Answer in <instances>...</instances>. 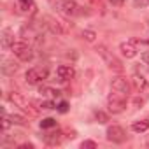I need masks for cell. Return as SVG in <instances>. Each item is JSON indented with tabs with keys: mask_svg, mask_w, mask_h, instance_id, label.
I'll list each match as a JSON object with an SVG mask.
<instances>
[{
	"mask_svg": "<svg viewBox=\"0 0 149 149\" xmlns=\"http://www.w3.org/2000/svg\"><path fill=\"white\" fill-rule=\"evenodd\" d=\"M107 109H109L111 114H121L126 109V95H121V93H116V91L112 95H109Z\"/></svg>",
	"mask_w": 149,
	"mask_h": 149,
	"instance_id": "obj_1",
	"label": "cell"
},
{
	"mask_svg": "<svg viewBox=\"0 0 149 149\" xmlns=\"http://www.w3.org/2000/svg\"><path fill=\"white\" fill-rule=\"evenodd\" d=\"M11 51H13L14 56H16L18 60H21V61H32V60H33V49H32L26 42H23V40L14 42L13 47H11Z\"/></svg>",
	"mask_w": 149,
	"mask_h": 149,
	"instance_id": "obj_2",
	"label": "cell"
},
{
	"mask_svg": "<svg viewBox=\"0 0 149 149\" xmlns=\"http://www.w3.org/2000/svg\"><path fill=\"white\" fill-rule=\"evenodd\" d=\"M44 79H47V68H42V67H32L25 74V81L28 84H39Z\"/></svg>",
	"mask_w": 149,
	"mask_h": 149,
	"instance_id": "obj_3",
	"label": "cell"
},
{
	"mask_svg": "<svg viewBox=\"0 0 149 149\" xmlns=\"http://www.w3.org/2000/svg\"><path fill=\"white\" fill-rule=\"evenodd\" d=\"M97 53L104 58V61L107 63V67H109V68H114V70H118V72H121V70H123L121 61H119L114 54H111V53L107 51V47H105V46H102V44H100V46H97Z\"/></svg>",
	"mask_w": 149,
	"mask_h": 149,
	"instance_id": "obj_4",
	"label": "cell"
},
{
	"mask_svg": "<svg viewBox=\"0 0 149 149\" xmlns=\"http://www.w3.org/2000/svg\"><path fill=\"white\" fill-rule=\"evenodd\" d=\"M46 25L49 26V30L53 32V33H56V35H65L68 30H70V25L68 23H65V21H61V19H58V18H54V16H47L46 18Z\"/></svg>",
	"mask_w": 149,
	"mask_h": 149,
	"instance_id": "obj_5",
	"label": "cell"
},
{
	"mask_svg": "<svg viewBox=\"0 0 149 149\" xmlns=\"http://www.w3.org/2000/svg\"><path fill=\"white\" fill-rule=\"evenodd\" d=\"M60 11H61L65 16H68V18H74V16L83 14L81 6L76 4L74 0H61V2H60Z\"/></svg>",
	"mask_w": 149,
	"mask_h": 149,
	"instance_id": "obj_6",
	"label": "cell"
},
{
	"mask_svg": "<svg viewBox=\"0 0 149 149\" xmlns=\"http://www.w3.org/2000/svg\"><path fill=\"white\" fill-rule=\"evenodd\" d=\"M105 135H107V140H111V142H114V144H121V142L126 140V133H125V130H123L119 125L109 126L107 132H105Z\"/></svg>",
	"mask_w": 149,
	"mask_h": 149,
	"instance_id": "obj_7",
	"label": "cell"
},
{
	"mask_svg": "<svg viewBox=\"0 0 149 149\" xmlns=\"http://www.w3.org/2000/svg\"><path fill=\"white\" fill-rule=\"evenodd\" d=\"M111 88H112V91L121 93V95H126V97L130 93V84H128V81L125 77H114L112 83H111Z\"/></svg>",
	"mask_w": 149,
	"mask_h": 149,
	"instance_id": "obj_8",
	"label": "cell"
},
{
	"mask_svg": "<svg viewBox=\"0 0 149 149\" xmlns=\"http://www.w3.org/2000/svg\"><path fill=\"white\" fill-rule=\"evenodd\" d=\"M56 76H58L60 81H68V79H72L76 76V70H74L72 65H60L56 68Z\"/></svg>",
	"mask_w": 149,
	"mask_h": 149,
	"instance_id": "obj_9",
	"label": "cell"
},
{
	"mask_svg": "<svg viewBox=\"0 0 149 149\" xmlns=\"http://www.w3.org/2000/svg\"><path fill=\"white\" fill-rule=\"evenodd\" d=\"M119 51L125 58H135L137 56V47H135V42L133 40H126V42H121L119 44Z\"/></svg>",
	"mask_w": 149,
	"mask_h": 149,
	"instance_id": "obj_10",
	"label": "cell"
},
{
	"mask_svg": "<svg viewBox=\"0 0 149 149\" xmlns=\"http://www.w3.org/2000/svg\"><path fill=\"white\" fill-rule=\"evenodd\" d=\"M0 40H2V47H4V49L13 47V44L16 42V40H14V32H13L11 28H4L2 33H0Z\"/></svg>",
	"mask_w": 149,
	"mask_h": 149,
	"instance_id": "obj_11",
	"label": "cell"
},
{
	"mask_svg": "<svg viewBox=\"0 0 149 149\" xmlns=\"http://www.w3.org/2000/svg\"><path fill=\"white\" fill-rule=\"evenodd\" d=\"M9 100H11L13 104H16L18 107H21L23 111H30V102H26V100H25V97H21L19 93L11 91V93H9Z\"/></svg>",
	"mask_w": 149,
	"mask_h": 149,
	"instance_id": "obj_12",
	"label": "cell"
},
{
	"mask_svg": "<svg viewBox=\"0 0 149 149\" xmlns=\"http://www.w3.org/2000/svg\"><path fill=\"white\" fill-rule=\"evenodd\" d=\"M61 132L60 130H56V132H51V133H47V135H44V142L47 144V146H56V144H60V140H61Z\"/></svg>",
	"mask_w": 149,
	"mask_h": 149,
	"instance_id": "obj_13",
	"label": "cell"
},
{
	"mask_svg": "<svg viewBox=\"0 0 149 149\" xmlns=\"http://www.w3.org/2000/svg\"><path fill=\"white\" fill-rule=\"evenodd\" d=\"M16 70H18V65L13 60H4L2 61V74H6V76H14Z\"/></svg>",
	"mask_w": 149,
	"mask_h": 149,
	"instance_id": "obj_14",
	"label": "cell"
},
{
	"mask_svg": "<svg viewBox=\"0 0 149 149\" xmlns=\"http://www.w3.org/2000/svg\"><path fill=\"white\" fill-rule=\"evenodd\" d=\"M132 81H133V84H135L137 91H149V84H147V81H146L142 76L135 74V76L132 77Z\"/></svg>",
	"mask_w": 149,
	"mask_h": 149,
	"instance_id": "obj_15",
	"label": "cell"
},
{
	"mask_svg": "<svg viewBox=\"0 0 149 149\" xmlns=\"http://www.w3.org/2000/svg\"><path fill=\"white\" fill-rule=\"evenodd\" d=\"M132 130L135 133H144L149 130V119H140V121H133L132 123Z\"/></svg>",
	"mask_w": 149,
	"mask_h": 149,
	"instance_id": "obj_16",
	"label": "cell"
},
{
	"mask_svg": "<svg viewBox=\"0 0 149 149\" xmlns=\"http://www.w3.org/2000/svg\"><path fill=\"white\" fill-rule=\"evenodd\" d=\"M40 93H42L44 97H53V98H56V97L61 95V91L53 90V88H47V86H42V88H40Z\"/></svg>",
	"mask_w": 149,
	"mask_h": 149,
	"instance_id": "obj_17",
	"label": "cell"
},
{
	"mask_svg": "<svg viewBox=\"0 0 149 149\" xmlns=\"http://www.w3.org/2000/svg\"><path fill=\"white\" fill-rule=\"evenodd\" d=\"M56 126V119L54 118H44L40 121V128L42 130H49V128H54Z\"/></svg>",
	"mask_w": 149,
	"mask_h": 149,
	"instance_id": "obj_18",
	"label": "cell"
},
{
	"mask_svg": "<svg viewBox=\"0 0 149 149\" xmlns=\"http://www.w3.org/2000/svg\"><path fill=\"white\" fill-rule=\"evenodd\" d=\"M9 119H11L13 125H25L26 123V119L23 116H19V114H9Z\"/></svg>",
	"mask_w": 149,
	"mask_h": 149,
	"instance_id": "obj_19",
	"label": "cell"
},
{
	"mask_svg": "<svg viewBox=\"0 0 149 149\" xmlns=\"http://www.w3.org/2000/svg\"><path fill=\"white\" fill-rule=\"evenodd\" d=\"M83 39H84V40H88V42H95L97 33H95L93 30H84V32H83Z\"/></svg>",
	"mask_w": 149,
	"mask_h": 149,
	"instance_id": "obj_20",
	"label": "cell"
},
{
	"mask_svg": "<svg viewBox=\"0 0 149 149\" xmlns=\"http://www.w3.org/2000/svg\"><path fill=\"white\" fill-rule=\"evenodd\" d=\"M40 109H46V111H51V109H56V104L53 102V100H42L40 104Z\"/></svg>",
	"mask_w": 149,
	"mask_h": 149,
	"instance_id": "obj_21",
	"label": "cell"
},
{
	"mask_svg": "<svg viewBox=\"0 0 149 149\" xmlns=\"http://www.w3.org/2000/svg\"><path fill=\"white\" fill-rule=\"evenodd\" d=\"M95 119H97L98 123H107V121H109V116H107L105 112H102V111H97V112H95Z\"/></svg>",
	"mask_w": 149,
	"mask_h": 149,
	"instance_id": "obj_22",
	"label": "cell"
},
{
	"mask_svg": "<svg viewBox=\"0 0 149 149\" xmlns=\"http://www.w3.org/2000/svg\"><path fill=\"white\" fill-rule=\"evenodd\" d=\"M19 7L21 11H28L33 7V0H19Z\"/></svg>",
	"mask_w": 149,
	"mask_h": 149,
	"instance_id": "obj_23",
	"label": "cell"
},
{
	"mask_svg": "<svg viewBox=\"0 0 149 149\" xmlns=\"http://www.w3.org/2000/svg\"><path fill=\"white\" fill-rule=\"evenodd\" d=\"M95 147H97L95 140H84V142H81V149H95Z\"/></svg>",
	"mask_w": 149,
	"mask_h": 149,
	"instance_id": "obj_24",
	"label": "cell"
},
{
	"mask_svg": "<svg viewBox=\"0 0 149 149\" xmlns=\"http://www.w3.org/2000/svg\"><path fill=\"white\" fill-rule=\"evenodd\" d=\"M56 109H58V112H61V114H65L67 111H68V102H65V100H61L58 105H56Z\"/></svg>",
	"mask_w": 149,
	"mask_h": 149,
	"instance_id": "obj_25",
	"label": "cell"
},
{
	"mask_svg": "<svg viewBox=\"0 0 149 149\" xmlns=\"http://www.w3.org/2000/svg\"><path fill=\"white\" fill-rule=\"evenodd\" d=\"M140 58H142V61H144L146 65H149V51H144V53L140 54Z\"/></svg>",
	"mask_w": 149,
	"mask_h": 149,
	"instance_id": "obj_26",
	"label": "cell"
},
{
	"mask_svg": "<svg viewBox=\"0 0 149 149\" xmlns=\"http://www.w3.org/2000/svg\"><path fill=\"white\" fill-rule=\"evenodd\" d=\"M123 2H125V0H109V4H111V6H114V7H121V6H123Z\"/></svg>",
	"mask_w": 149,
	"mask_h": 149,
	"instance_id": "obj_27",
	"label": "cell"
},
{
	"mask_svg": "<svg viewBox=\"0 0 149 149\" xmlns=\"http://www.w3.org/2000/svg\"><path fill=\"white\" fill-rule=\"evenodd\" d=\"M18 147L19 149H33V144L32 142H25V144H19Z\"/></svg>",
	"mask_w": 149,
	"mask_h": 149,
	"instance_id": "obj_28",
	"label": "cell"
}]
</instances>
